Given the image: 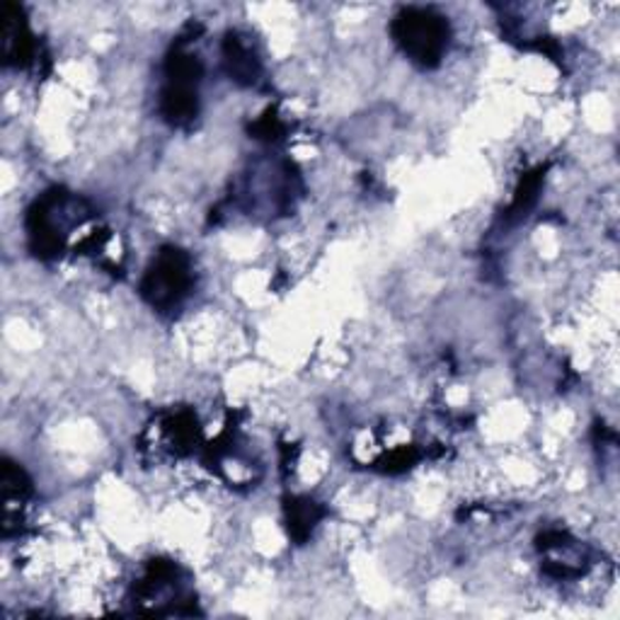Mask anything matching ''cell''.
I'll use <instances>...</instances> for the list:
<instances>
[{"label":"cell","instance_id":"4","mask_svg":"<svg viewBox=\"0 0 620 620\" xmlns=\"http://www.w3.org/2000/svg\"><path fill=\"white\" fill-rule=\"evenodd\" d=\"M28 240L30 250L40 259H54L64 250V238L54 223V190L44 192L28 211Z\"/></svg>","mask_w":620,"mask_h":620},{"label":"cell","instance_id":"8","mask_svg":"<svg viewBox=\"0 0 620 620\" xmlns=\"http://www.w3.org/2000/svg\"><path fill=\"white\" fill-rule=\"evenodd\" d=\"M543 178H545V168H536L533 172H528V175L521 178L519 182V188L514 192V202L510 206V211H506V218L514 221L519 216H524L526 211L536 204L538 200V192H541V184H543Z\"/></svg>","mask_w":620,"mask_h":620},{"label":"cell","instance_id":"10","mask_svg":"<svg viewBox=\"0 0 620 620\" xmlns=\"http://www.w3.org/2000/svg\"><path fill=\"white\" fill-rule=\"evenodd\" d=\"M250 133L255 136V139H263V141H277L281 139V133H284V124L281 119L277 117V109H267L263 117H259L253 127H250Z\"/></svg>","mask_w":620,"mask_h":620},{"label":"cell","instance_id":"3","mask_svg":"<svg viewBox=\"0 0 620 620\" xmlns=\"http://www.w3.org/2000/svg\"><path fill=\"white\" fill-rule=\"evenodd\" d=\"M0 42H3L6 66L28 68L36 64V44L24 20V10L15 3H6L0 12Z\"/></svg>","mask_w":620,"mask_h":620},{"label":"cell","instance_id":"11","mask_svg":"<svg viewBox=\"0 0 620 620\" xmlns=\"http://www.w3.org/2000/svg\"><path fill=\"white\" fill-rule=\"evenodd\" d=\"M415 463H417V451L413 449V446H403V449L388 453L381 461V466H383V470H386V473H403V470L413 468Z\"/></svg>","mask_w":620,"mask_h":620},{"label":"cell","instance_id":"7","mask_svg":"<svg viewBox=\"0 0 620 620\" xmlns=\"http://www.w3.org/2000/svg\"><path fill=\"white\" fill-rule=\"evenodd\" d=\"M284 516H287L291 541L303 545L318 526V521L325 516V510L310 498H287L284 500Z\"/></svg>","mask_w":620,"mask_h":620},{"label":"cell","instance_id":"5","mask_svg":"<svg viewBox=\"0 0 620 620\" xmlns=\"http://www.w3.org/2000/svg\"><path fill=\"white\" fill-rule=\"evenodd\" d=\"M160 115L172 127H188L200 115V95L196 83L188 81H165V88L160 93Z\"/></svg>","mask_w":620,"mask_h":620},{"label":"cell","instance_id":"9","mask_svg":"<svg viewBox=\"0 0 620 620\" xmlns=\"http://www.w3.org/2000/svg\"><path fill=\"white\" fill-rule=\"evenodd\" d=\"M0 490H3L6 506L12 502H22L24 498H30L32 494V480L18 463H12L10 458H6L3 478H0Z\"/></svg>","mask_w":620,"mask_h":620},{"label":"cell","instance_id":"6","mask_svg":"<svg viewBox=\"0 0 620 620\" xmlns=\"http://www.w3.org/2000/svg\"><path fill=\"white\" fill-rule=\"evenodd\" d=\"M223 66H226L231 81L245 85V88L255 85L259 73H263V64H259L255 49L238 32H228L226 40H223Z\"/></svg>","mask_w":620,"mask_h":620},{"label":"cell","instance_id":"2","mask_svg":"<svg viewBox=\"0 0 620 620\" xmlns=\"http://www.w3.org/2000/svg\"><path fill=\"white\" fill-rule=\"evenodd\" d=\"M192 259L175 245L160 247L141 281V296L158 310L175 308L192 289Z\"/></svg>","mask_w":620,"mask_h":620},{"label":"cell","instance_id":"1","mask_svg":"<svg viewBox=\"0 0 620 620\" xmlns=\"http://www.w3.org/2000/svg\"><path fill=\"white\" fill-rule=\"evenodd\" d=\"M391 34L407 58L421 68H434L441 64L451 32L437 10L403 8L391 22Z\"/></svg>","mask_w":620,"mask_h":620}]
</instances>
